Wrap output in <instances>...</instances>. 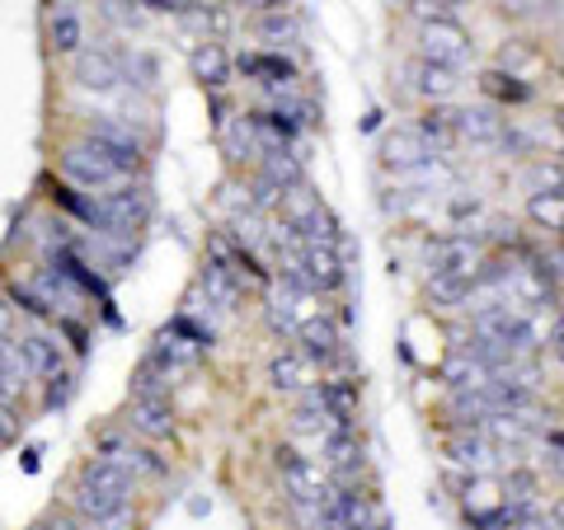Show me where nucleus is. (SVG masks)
Wrapping results in <instances>:
<instances>
[{
  "label": "nucleus",
  "mask_w": 564,
  "mask_h": 530,
  "mask_svg": "<svg viewBox=\"0 0 564 530\" xmlns=\"http://www.w3.org/2000/svg\"><path fill=\"white\" fill-rule=\"evenodd\" d=\"M410 76H414V90L429 95L433 103H437V99H452L456 90H462V70L437 66V62H423V57L410 66Z\"/></svg>",
  "instance_id": "aec40b11"
},
{
  "label": "nucleus",
  "mask_w": 564,
  "mask_h": 530,
  "mask_svg": "<svg viewBox=\"0 0 564 530\" xmlns=\"http://www.w3.org/2000/svg\"><path fill=\"white\" fill-rule=\"evenodd\" d=\"M99 461H109L113 470H122L128 479H161L165 474V461L161 455H151L147 446H137L132 437H122V432H104L99 437Z\"/></svg>",
  "instance_id": "0eeeda50"
},
{
  "label": "nucleus",
  "mask_w": 564,
  "mask_h": 530,
  "mask_svg": "<svg viewBox=\"0 0 564 530\" xmlns=\"http://www.w3.org/2000/svg\"><path fill=\"white\" fill-rule=\"evenodd\" d=\"M480 268V240L475 235H443L433 244V277H466Z\"/></svg>",
  "instance_id": "f8f14e48"
},
{
  "label": "nucleus",
  "mask_w": 564,
  "mask_h": 530,
  "mask_svg": "<svg viewBox=\"0 0 564 530\" xmlns=\"http://www.w3.org/2000/svg\"><path fill=\"white\" fill-rule=\"evenodd\" d=\"M20 343V357H24V366H29V376H62L66 371V352H62V343L52 339V333H43V329H33V333H24V339H14Z\"/></svg>",
  "instance_id": "4468645a"
},
{
  "label": "nucleus",
  "mask_w": 564,
  "mask_h": 530,
  "mask_svg": "<svg viewBox=\"0 0 564 530\" xmlns=\"http://www.w3.org/2000/svg\"><path fill=\"white\" fill-rule=\"evenodd\" d=\"M47 47L57 57H76L85 47V20H80V5L76 0H52L47 10Z\"/></svg>",
  "instance_id": "9b49d317"
},
{
  "label": "nucleus",
  "mask_w": 564,
  "mask_h": 530,
  "mask_svg": "<svg viewBox=\"0 0 564 530\" xmlns=\"http://www.w3.org/2000/svg\"><path fill=\"white\" fill-rule=\"evenodd\" d=\"M10 333H14V306L0 296V339H10Z\"/></svg>",
  "instance_id": "a19ab883"
},
{
  "label": "nucleus",
  "mask_w": 564,
  "mask_h": 530,
  "mask_svg": "<svg viewBox=\"0 0 564 530\" xmlns=\"http://www.w3.org/2000/svg\"><path fill=\"white\" fill-rule=\"evenodd\" d=\"M269 385L278 395H302L311 385V362L302 357V352H278V357L269 362Z\"/></svg>",
  "instance_id": "412c9836"
},
{
  "label": "nucleus",
  "mask_w": 564,
  "mask_h": 530,
  "mask_svg": "<svg viewBox=\"0 0 564 530\" xmlns=\"http://www.w3.org/2000/svg\"><path fill=\"white\" fill-rule=\"evenodd\" d=\"M236 66H240L250 80L269 85V90H288V85L296 80V66L282 57V52H240Z\"/></svg>",
  "instance_id": "dca6fc26"
},
{
  "label": "nucleus",
  "mask_w": 564,
  "mask_h": 530,
  "mask_svg": "<svg viewBox=\"0 0 564 530\" xmlns=\"http://www.w3.org/2000/svg\"><path fill=\"white\" fill-rule=\"evenodd\" d=\"M193 76H198L212 95H221L226 85H231V57H226L221 43H203L193 52Z\"/></svg>",
  "instance_id": "4be33fe9"
},
{
  "label": "nucleus",
  "mask_w": 564,
  "mask_h": 530,
  "mask_svg": "<svg viewBox=\"0 0 564 530\" xmlns=\"http://www.w3.org/2000/svg\"><path fill=\"white\" fill-rule=\"evenodd\" d=\"M70 390H76V385H70L66 371H62V376H52V385H47V409H62V404L70 399Z\"/></svg>",
  "instance_id": "4c0bfd02"
},
{
  "label": "nucleus",
  "mask_w": 564,
  "mask_h": 530,
  "mask_svg": "<svg viewBox=\"0 0 564 530\" xmlns=\"http://www.w3.org/2000/svg\"><path fill=\"white\" fill-rule=\"evenodd\" d=\"M452 132L475 141V146H499L503 141V118L494 109H462V113H452Z\"/></svg>",
  "instance_id": "a211bd4d"
},
{
  "label": "nucleus",
  "mask_w": 564,
  "mask_h": 530,
  "mask_svg": "<svg viewBox=\"0 0 564 530\" xmlns=\"http://www.w3.org/2000/svg\"><path fill=\"white\" fill-rule=\"evenodd\" d=\"M155 357H161V362L174 371V376H184V371H193V366L203 362V347L188 343V339H180L174 329H165L161 339H155Z\"/></svg>",
  "instance_id": "393cba45"
},
{
  "label": "nucleus",
  "mask_w": 564,
  "mask_h": 530,
  "mask_svg": "<svg viewBox=\"0 0 564 530\" xmlns=\"http://www.w3.org/2000/svg\"><path fill=\"white\" fill-rule=\"evenodd\" d=\"M85 141H95V146L109 155V165L128 179V174L141 169V141L132 136V128H122V122H90V132H85Z\"/></svg>",
  "instance_id": "6e6552de"
},
{
  "label": "nucleus",
  "mask_w": 564,
  "mask_h": 530,
  "mask_svg": "<svg viewBox=\"0 0 564 530\" xmlns=\"http://www.w3.org/2000/svg\"><path fill=\"white\" fill-rule=\"evenodd\" d=\"M527 530H545V526H527Z\"/></svg>",
  "instance_id": "37998d69"
},
{
  "label": "nucleus",
  "mask_w": 564,
  "mask_h": 530,
  "mask_svg": "<svg viewBox=\"0 0 564 530\" xmlns=\"http://www.w3.org/2000/svg\"><path fill=\"white\" fill-rule=\"evenodd\" d=\"M132 432L151 437V441H170L174 437V404L170 399H132Z\"/></svg>",
  "instance_id": "f3484780"
},
{
  "label": "nucleus",
  "mask_w": 564,
  "mask_h": 530,
  "mask_svg": "<svg viewBox=\"0 0 564 530\" xmlns=\"http://www.w3.org/2000/svg\"><path fill=\"white\" fill-rule=\"evenodd\" d=\"M198 287H203V296L212 300V306H221V310H236V306H240V296H245L240 277H236L231 268H221L217 258H207V263H203Z\"/></svg>",
  "instance_id": "6ab92c4d"
},
{
  "label": "nucleus",
  "mask_w": 564,
  "mask_h": 530,
  "mask_svg": "<svg viewBox=\"0 0 564 530\" xmlns=\"http://www.w3.org/2000/svg\"><path fill=\"white\" fill-rule=\"evenodd\" d=\"M321 446H325V461L339 470V474H348V470L362 465V446H358V437H352V428H339V432L321 437Z\"/></svg>",
  "instance_id": "cd10ccee"
},
{
  "label": "nucleus",
  "mask_w": 564,
  "mask_h": 530,
  "mask_svg": "<svg viewBox=\"0 0 564 530\" xmlns=\"http://www.w3.org/2000/svg\"><path fill=\"white\" fill-rule=\"evenodd\" d=\"M70 217H80V221H90V225H99V198H80V188H70V184H57V192H52Z\"/></svg>",
  "instance_id": "f704fd0d"
},
{
  "label": "nucleus",
  "mask_w": 564,
  "mask_h": 530,
  "mask_svg": "<svg viewBox=\"0 0 564 530\" xmlns=\"http://www.w3.org/2000/svg\"><path fill=\"white\" fill-rule=\"evenodd\" d=\"M80 488L109 493V498H122V503H132V493H137V484H132L122 470H113L109 461H90V465H85V470H80Z\"/></svg>",
  "instance_id": "5701e85b"
},
{
  "label": "nucleus",
  "mask_w": 564,
  "mask_h": 530,
  "mask_svg": "<svg viewBox=\"0 0 564 530\" xmlns=\"http://www.w3.org/2000/svg\"><path fill=\"white\" fill-rule=\"evenodd\" d=\"M62 333L70 339V347H76V352H90V333H85L76 320H62Z\"/></svg>",
  "instance_id": "ea45409f"
},
{
  "label": "nucleus",
  "mask_w": 564,
  "mask_h": 530,
  "mask_svg": "<svg viewBox=\"0 0 564 530\" xmlns=\"http://www.w3.org/2000/svg\"><path fill=\"white\" fill-rule=\"evenodd\" d=\"M278 202H282V221H288L306 244H339V221H334V211L315 198L306 184L288 188Z\"/></svg>",
  "instance_id": "f03ea898"
},
{
  "label": "nucleus",
  "mask_w": 564,
  "mask_h": 530,
  "mask_svg": "<svg viewBox=\"0 0 564 530\" xmlns=\"http://www.w3.org/2000/svg\"><path fill=\"white\" fill-rule=\"evenodd\" d=\"M170 385H174V371L151 352L132 376V399H170Z\"/></svg>",
  "instance_id": "b1692460"
},
{
  "label": "nucleus",
  "mask_w": 564,
  "mask_h": 530,
  "mask_svg": "<svg viewBox=\"0 0 564 530\" xmlns=\"http://www.w3.org/2000/svg\"><path fill=\"white\" fill-rule=\"evenodd\" d=\"M296 339H302V357L315 366H329V362H339V352H344V343H339V324L329 320V314H306L302 320V329H296Z\"/></svg>",
  "instance_id": "ddd939ff"
},
{
  "label": "nucleus",
  "mask_w": 564,
  "mask_h": 530,
  "mask_svg": "<svg viewBox=\"0 0 564 530\" xmlns=\"http://www.w3.org/2000/svg\"><path fill=\"white\" fill-rule=\"evenodd\" d=\"M10 300H14L20 310H29L33 320H47V314H52V306L39 296V287H33V281H14V287H10Z\"/></svg>",
  "instance_id": "c9c22d12"
},
{
  "label": "nucleus",
  "mask_w": 564,
  "mask_h": 530,
  "mask_svg": "<svg viewBox=\"0 0 564 530\" xmlns=\"http://www.w3.org/2000/svg\"><path fill=\"white\" fill-rule=\"evenodd\" d=\"M381 161L391 169H400V174H414L419 165L433 161V151H429V141H423L414 128H400V132H391L381 141Z\"/></svg>",
  "instance_id": "2eb2a0df"
},
{
  "label": "nucleus",
  "mask_w": 564,
  "mask_h": 530,
  "mask_svg": "<svg viewBox=\"0 0 564 530\" xmlns=\"http://www.w3.org/2000/svg\"><path fill=\"white\" fill-rule=\"evenodd\" d=\"M475 339H485V343L522 357V352L536 347V324L527 320V314H518L513 306H485L480 314H475Z\"/></svg>",
  "instance_id": "7ed1b4c3"
},
{
  "label": "nucleus",
  "mask_w": 564,
  "mask_h": 530,
  "mask_svg": "<svg viewBox=\"0 0 564 530\" xmlns=\"http://www.w3.org/2000/svg\"><path fill=\"white\" fill-rule=\"evenodd\" d=\"M76 85L95 95H109L122 85V57L113 47H80L76 52Z\"/></svg>",
  "instance_id": "1a4fd4ad"
},
{
  "label": "nucleus",
  "mask_w": 564,
  "mask_h": 530,
  "mask_svg": "<svg viewBox=\"0 0 564 530\" xmlns=\"http://www.w3.org/2000/svg\"><path fill=\"white\" fill-rule=\"evenodd\" d=\"M62 174L70 188H118L122 174L109 165V155H104L95 141H76V146L62 151Z\"/></svg>",
  "instance_id": "39448f33"
},
{
  "label": "nucleus",
  "mask_w": 564,
  "mask_h": 530,
  "mask_svg": "<svg viewBox=\"0 0 564 530\" xmlns=\"http://www.w3.org/2000/svg\"><path fill=\"white\" fill-rule=\"evenodd\" d=\"M414 132H419L423 141H429V136H433V141H452V136H456V132H452V113H429Z\"/></svg>",
  "instance_id": "e433bc0d"
},
{
  "label": "nucleus",
  "mask_w": 564,
  "mask_h": 530,
  "mask_svg": "<svg viewBox=\"0 0 564 530\" xmlns=\"http://www.w3.org/2000/svg\"><path fill=\"white\" fill-rule=\"evenodd\" d=\"M245 10H254V14H273V10H282L288 0H240Z\"/></svg>",
  "instance_id": "79ce46f5"
},
{
  "label": "nucleus",
  "mask_w": 564,
  "mask_h": 530,
  "mask_svg": "<svg viewBox=\"0 0 564 530\" xmlns=\"http://www.w3.org/2000/svg\"><path fill=\"white\" fill-rule=\"evenodd\" d=\"M273 461H278V474H282V484H288L292 498H311V503H321L325 493H329V484H325L321 465H311L302 451L278 446V451H273Z\"/></svg>",
  "instance_id": "9d476101"
},
{
  "label": "nucleus",
  "mask_w": 564,
  "mask_h": 530,
  "mask_svg": "<svg viewBox=\"0 0 564 530\" xmlns=\"http://www.w3.org/2000/svg\"><path fill=\"white\" fill-rule=\"evenodd\" d=\"M221 146L231 161H245V155H254L259 151V141H254V122L250 118H236V122H221Z\"/></svg>",
  "instance_id": "473e14b6"
},
{
  "label": "nucleus",
  "mask_w": 564,
  "mask_h": 530,
  "mask_svg": "<svg viewBox=\"0 0 564 530\" xmlns=\"http://www.w3.org/2000/svg\"><path fill=\"white\" fill-rule=\"evenodd\" d=\"M429 296L443 310H456V306H466V300L475 296V281H470V273L466 277H429Z\"/></svg>",
  "instance_id": "2f4dec72"
},
{
  "label": "nucleus",
  "mask_w": 564,
  "mask_h": 530,
  "mask_svg": "<svg viewBox=\"0 0 564 530\" xmlns=\"http://www.w3.org/2000/svg\"><path fill=\"white\" fill-rule=\"evenodd\" d=\"M296 33H302V24H296V14H288V10H273V14L259 20V38L269 43V52L296 43Z\"/></svg>",
  "instance_id": "7c9ffc66"
},
{
  "label": "nucleus",
  "mask_w": 564,
  "mask_h": 530,
  "mask_svg": "<svg viewBox=\"0 0 564 530\" xmlns=\"http://www.w3.org/2000/svg\"><path fill=\"white\" fill-rule=\"evenodd\" d=\"M541 5H545V0H503L499 10H503V14H513V20H527V14H536Z\"/></svg>",
  "instance_id": "58836bf2"
},
{
  "label": "nucleus",
  "mask_w": 564,
  "mask_h": 530,
  "mask_svg": "<svg viewBox=\"0 0 564 530\" xmlns=\"http://www.w3.org/2000/svg\"><path fill=\"white\" fill-rule=\"evenodd\" d=\"M419 43H423V62H437V66H452V70H462L470 57H475V43H470V33L452 20V14H443V20H429L419 33Z\"/></svg>",
  "instance_id": "20e7f679"
},
{
  "label": "nucleus",
  "mask_w": 564,
  "mask_h": 530,
  "mask_svg": "<svg viewBox=\"0 0 564 530\" xmlns=\"http://www.w3.org/2000/svg\"><path fill=\"white\" fill-rule=\"evenodd\" d=\"M282 281L306 296H325L344 287V263L334 244H296L292 254H282Z\"/></svg>",
  "instance_id": "f257e3e1"
},
{
  "label": "nucleus",
  "mask_w": 564,
  "mask_h": 530,
  "mask_svg": "<svg viewBox=\"0 0 564 530\" xmlns=\"http://www.w3.org/2000/svg\"><path fill=\"white\" fill-rule=\"evenodd\" d=\"M527 211H532V221H536V225H545V231H560V225H564L560 188H551V192H532V202H527Z\"/></svg>",
  "instance_id": "72a5a7b5"
},
{
  "label": "nucleus",
  "mask_w": 564,
  "mask_h": 530,
  "mask_svg": "<svg viewBox=\"0 0 564 530\" xmlns=\"http://www.w3.org/2000/svg\"><path fill=\"white\" fill-rule=\"evenodd\" d=\"M151 217V192L147 188H113L99 198V225L113 235H132L141 231Z\"/></svg>",
  "instance_id": "423d86ee"
},
{
  "label": "nucleus",
  "mask_w": 564,
  "mask_h": 530,
  "mask_svg": "<svg viewBox=\"0 0 564 530\" xmlns=\"http://www.w3.org/2000/svg\"><path fill=\"white\" fill-rule=\"evenodd\" d=\"M122 57V85H137V90H151L155 80H161V66H155L151 52H118Z\"/></svg>",
  "instance_id": "c85d7f7f"
},
{
  "label": "nucleus",
  "mask_w": 564,
  "mask_h": 530,
  "mask_svg": "<svg viewBox=\"0 0 564 530\" xmlns=\"http://www.w3.org/2000/svg\"><path fill=\"white\" fill-rule=\"evenodd\" d=\"M321 399L334 418V428H352V413H358V390H352V380H321Z\"/></svg>",
  "instance_id": "bb28decb"
},
{
  "label": "nucleus",
  "mask_w": 564,
  "mask_h": 530,
  "mask_svg": "<svg viewBox=\"0 0 564 530\" xmlns=\"http://www.w3.org/2000/svg\"><path fill=\"white\" fill-rule=\"evenodd\" d=\"M480 90L489 99H499V103H527L532 99V85H522L513 70H489V76L480 80Z\"/></svg>",
  "instance_id": "c756f323"
},
{
  "label": "nucleus",
  "mask_w": 564,
  "mask_h": 530,
  "mask_svg": "<svg viewBox=\"0 0 564 530\" xmlns=\"http://www.w3.org/2000/svg\"><path fill=\"white\" fill-rule=\"evenodd\" d=\"M296 300H306V291L282 287V291H273V296H269V306H263V314H269V329H273V333H296V329H302Z\"/></svg>",
  "instance_id": "a878e982"
}]
</instances>
